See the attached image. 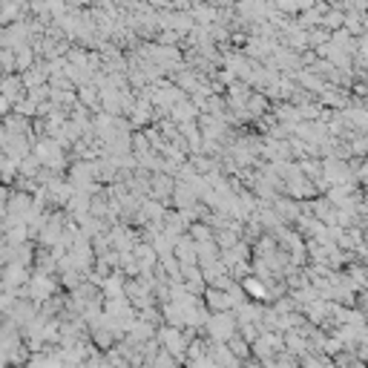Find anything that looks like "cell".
Masks as SVG:
<instances>
[{"instance_id": "obj_2", "label": "cell", "mask_w": 368, "mask_h": 368, "mask_svg": "<svg viewBox=\"0 0 368 368\" xmlns=\"http://www.w3.org/2000/svg\"><path fill=\"white\" fill-rule=\"evenodd\" d=\"M29 279V273H26V268L20 265V262H12L9 268H6V276L0 279V285H6V288H17V285H24Z\"/></svg>"}, {"instance_id": "obj_3", "label": "cell", "mask_w": 368, "mask_h": 368, "mask_svg": "<svg viewBox=\"0 0 368 368\" xmlns=\"http://www.w3.org/2000/svg\"><path fill=\"white\" fill-rule=\"evenodd\" d=\"M245 288H248V294H253V296H265V288L259 285V282H253V279H248Z\"/></svg>"}, {"instance_id": "obj_1", "label": "cell", "mask_w": 368, "mask_h": 368, "mask_svg": "<svg viewBox=\"0 0 368 368\" xmlns=\"http://www.w3.org/2000/svg\"><path fill=\"white\" fill-rule=\"evenodd\" d=\"M205 326H207V334H210L213 342H227L233 337V331H236V317L227 314V311H216L213 317L207 314Z\"/></svg>"}]
</instances>
